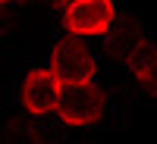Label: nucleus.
Listing matches in <instances>:
<instances>
[{
    "mask_svg": "<svg viewBox=\"0 0 157 144\" xmlns=\"http://www.w3.org/2000/svg\"><path fill=\"white\" fill-rule=\"evenodd\" d=\"M10 3H19V0H0V6H3V9H6Z\"/></svg>",
    "mask_w": 157,
    "mask_h": 144,
    "instance_id": "nucleus-7",
    "label": "nucleus"
},
{
    "mask_svg": "<svg viewBox=\"0 0 157 144\" xmlns=\"http://www.w3.org/2000/svg\"><path fill=\"white\" fill-rule=\"evenodd\" d=\"M47 69L63 85H82V82H94L98 63H94V54L88 50V44L82 38H63V41H57L50 47Z\"/></svg>",
    "mask_w": 157,
    "mask_h": 144,
    "instance_id": "nucleus-2",
    "label": "nucleus"
},
{
    "mask_svg": "<svg viewBox=\"0 0 157 144\" xmlns=\"http://www.w3.org/2000/svg\"><path fill=\"white\" fill-rule=\"evenodd\" d=\"M0 31H3V6H0Z\"/></svg>",
    "mask_w": 157,
    "mask_h": 144,
    "instance_id": "nucleus-8",
    "label": "nucleus"
},
{
    "mask_svg": "<svg viewBox=\"0 0 157 144\" xmlns=\"http://www.w3.org/2000/svg\"><path fill=\"white\" fill-rule=\"evenodd\" d=\"M116 22L113 0H69L63 6V28L72 38H101Z\"/></svg>",
    "mask_w": 157,
    "mask_h": 144,
    "instance_id": "nucleus-3",
    "label": "nucleus"
},
{
    "mask_svg": "<svg viewBox=\"0 0 157 144\" xmlns=\"http://www.w3.org/2000/svg\"><path fill=\"white\" fill-rule=\"evenodd\" d=\"M104 91L94 82H82V85H63L60 88V100H57V119L63 125H72V128H88L101 122L104 116Z\"/></svg>",
    "mask_w": 157,
    "mask_h": 144,
    "instance_id": "nucleus-1",
    "label": "nucleus"
},
{
    "mask_svg": "<svg viewBox=\"0 0 157 144\" xmlns=\"http://www.w3.org/2000/svg\"><path fill=\"white\" fill-rule=\"evenodd\" d=\"M41 3H50V6H66L69 0H41Z\"/></svg>",
    "mask_w": 157,
    "mask_h": 144,
    "instance_id": "nucleus-6",
    "label": "nucleus"
},
{
    "mask_svg": "<svg viewBox=\"0 0 157 144\" xmlns=\"http://www.w3.org/2000/svg\"><path fill=\"white\" fill-rule=\"evenodd\" d=\"M123 63L148 94H157V44L154 41L132 38V44L123 50Z\"/></svg>",
    "mask_w": 157,
    "mask_h": 144,
    "instance_id": "nucleus-5",
    "label": "nucleus"
},
{
    "mask_svg": "<svg viewBox=\"0 0 157 144\" xmlns=\"http://www.w3.org/2000/svg\"><path fill=\"white\" fill-rule=\"evenodd\" d=\"M60 88H63V82L47 66L29 69L25 78H22V88H19V100H22L25 113H32V116L54 113L57 110V100H60Z\"/></svg>",
    "mask_w": 157,
    "mask_h": 144,
    "instance_id": "nucleus-4",
    "label": "nucleus"
}]
</instances>
